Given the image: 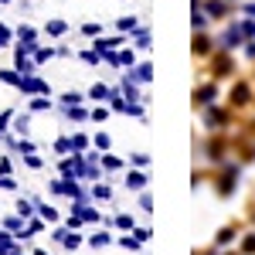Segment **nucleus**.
I'll list each match as a JSON object with an SVG mask.
<instances>
[{
    "label": "nucleus",
    "instance_id": "f257e3e1",
    "mask_svg": "<svg viewBox=\"0 0 255 255\" xmlns=\"http://www.w3.org/2000/svg\"><path fill=\"white\" fill-rule=\"evenodd\" d=\"M126 184H129L133 191H139V187L146 184V177H143V174H129V177H126Z\"/></svg>",
    "mask_w": 255,
    "mask_h": 255
},
{
    "label": "nucleus",
    "instance_id": "f03ea898",
    "mask_svg": "<svg viewBox=\"0 0 255 255\" xmlns=\"http://www.w3.org/2000/svg\"><path fill=\"white\" fill-rule=\"evenodd\" d=\"M48 34H65V20H48Z\"/></svg>",
    "mask_w": 255,
    "mask_h": 255
},
{
    "label": "nucleus",
    "instance_id": "7ed1b4c3",
    "mask_svg": "<svg viewBox=\"0 0 255 255\" xmlns=\"http://www.w3.org/2000/svg\"><path fill=\"white\" fill-rule=\"evenodd\" d=\"M41 109H51V102H48V99H34V102H31V113H41Z\"/></svg>",
    "mask_w": 255,
    "mask_h": 255
},
{
    "label": "nucleus",
    "instance_id": "20e7f679",
    "mask_svg": "<svg viewBox=\"0 0 255 255\" xmlns=\"http://www.w3.org/2000/svg\"><path fill=\"white\" fill-rule=\"evenodd\" d=\"M41 218H44V221H58V215H55L48 204H41Z\"/></svg>",
    "mask_w": 255,
    "mask_h": 255
},
{
    "label": "nucleus",
    "instance_id": "39448f33",
    "mask_svg": "<svg viewBox=\"0 0 255 255\" xmlns=\"http://www.w3.org/2000/svg\"><path fill=\"white\" fill-rule=\"evenodd\" d=\"M109 96V89L106 85H92V99H106Z\"/></svg>",
    "mask_w": 255,
    "mask_h": 255
},
{
    "label": "nucleus",
    "instance_id": "423d86ee",
    "mask_svg": "<svg viewBox=\"0 0 255 255\" xmlns=\"http://www.w3.org/2000/svg\"><path fill=\"white\" fill-rule=\"evenodd\" d=\"M133 27H136V20H133V17H123V20H119V31H133Z\"/></svg>",
    "mask_w": 255,
    "mask_h": 255
},
{
    "label": "nucleus",
    "instance_id": "0eeeda50",
    "mask_svg": "<svg viewBox=\"0 0 255 255\" xmlns=\"http://www.w3.org/2000/svg\"><path fill=\"white\" fill-rule=\"evenodd\" d=\"M17 215H20V218L31 215V204H27V201H17Z\"/></svg>",
    "mask_w": 255,
    "mask_h": 255
},
{
    "label": "nucleus",
    "instance_id": "6e6552de",
    "mask_svg": "<svg viewBox=\"0 0 255 255\" xmlns=\"http://www.w3.org/2000/svg\"><path fill=\"white\" fill-rule=\"evenodd\" d=\"M92 245H96V249H102V245H109V235H96V238H92Z\"/></svg>",
    "mask_w": 255,
    "mask_h": 255
},
{
    "label": "nucleus",
    "instance_id": "1a4fd4ad",
    "mask_svg": "<svg viewBox=\"0 0 255 255\" xmlns=\"http://www.w3.org/2000/svg\"><path fill=\"white\" fill-rule=\"evenodd\" d=\"M96 146H102V150H106V146H109V136H106V133H99V136H96Z\"/></svg>",
    "mask_w": 255,
    "mask_h": 255
},
{
    "label": "nucleus",
    "instance_id": "9d476101",
    "mask_svg": "<svg viewBox=\"0 0 255 255\" xmlns=\"http://www.w3.org/2000/svg\"><path fill=\"white\" fill-rule=\"evenodd\" d=\"M0 187H3V191H14V180H10V177H0Z\"/></svg>",
    "mask_w": 255,
    "mask_h": 255
},
{
    "label": "nucleus",
    "instance_id": "9b49d317",
    "mask_svg": "<svg viewBox=\"0 0 255 255\" xmlns=\"http://www.w3.org/2000/svg\"><path fill=\"white\" fill-rule=\"evenodd\" d=\"M24 160H27V167H41V157H34V153H27Z\"/></svg>",
    "mask_w": 255,
    "mask_h": 255
},
{
    "label": "nucleus",
    "instance_id": "f8f14e48",
    "mask_svg": "<svg viewBox=\"0 0 255 255\" xmlns=\"http://www.w3.org/2000/svg\"><path fill=\"white\" fill-rule=\"evenodd\" d=\"M0 3H10V0H0Z\"/></svg>",
    "mask_w": 255,
    "mask_h": 255
}]
</instances>
